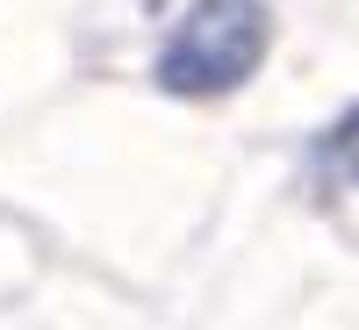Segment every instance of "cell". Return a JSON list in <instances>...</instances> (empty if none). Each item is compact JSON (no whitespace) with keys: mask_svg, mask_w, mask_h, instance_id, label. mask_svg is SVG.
Here are the masks:
<instances>
[{"mask_svg":"<svg viewBox=\"0 0 359 330\" xmlns=\"http://www.w3.org/2000/svg\"><path fill=\"white\" fill-rule=\"evenodd\" d=\"M316 172L359 194V101L338 115V123H323V137H316Z\"/></svg>","mask_w":359,"mask_h":330,"instance_id":"2","label":"cell"},{"mask_svg":"<svg viewBox=\"0 0 359 330\" xmlns=\"http://www.w3.org/2000/svg\"><path fill=\"white\" fill-rule=\"evenodd\" d=\"M266 50H273L266 0H187L151 57V79L172 101H230L237 86L259 79Z\"/></svg>","mask_w":359,"mask_h":330,"instance_id":"1","label":"cell"}]
</instances>
